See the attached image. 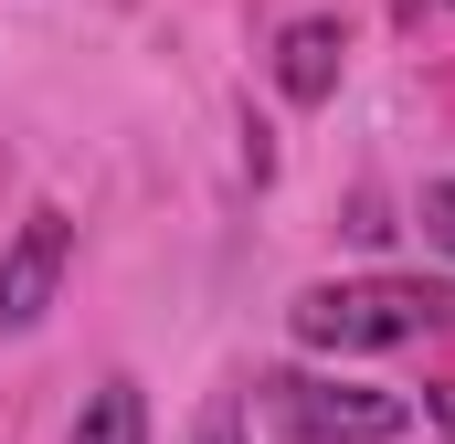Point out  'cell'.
<instances>
[{"mask_svg": "<svg viewBox=\"0 0 455 444\" xmlns=\"http://www.w3.org/2000/svg\"><path fill=\"white\" fill-rule=\"evenodd\" d=\"M64 444H148V392H138V381H96Z\"/></svg>", "mask_w": 455, "mask_h": 444, "instance_id": "cell-5", "label": "cell"}, {"mask_svg": "<svg viewBox=\"0 0 455 444\" xmlns=\"http://www.w3.org/2000/svg\"><path fill=\"white\" fill-rule=\"evenodd\" d=\"M339 53H349V32L329 11H307V21L275 32V85H286L297 107H329V96H339Z\"/></svg>", "mask_w": 455, "mask_h": 444, "instance_id": "cell-4", "label": "cell"}, {"mask_svg": "<svg viewBox=\"0 0 455 444\" xmlns=\"http://www.w3.org/2000/svg\"><path fill=\"white\" fill-rule=\"evenodd\" d=\"M424 413H435V424H445V434H455V381H445V392H435V402H424Z\"/></svg>", "mask_w": 455, "mask_h": 444, "instance_id": "cell-8", "label": "cell"}, {"mask_svg": "<svg viewBox=\"0 0 455 444\" xmlns=\"http://www.w3.org/2000/svg\"><path fill=\"white\" fill-rule=\"evenodd\" d=\"M64 265H75V222L64 212H21V233L0 243V338H32L53 318Z\"/></svg>", "mask_w": 455, "mask_h": 444, "instance_id": "cell-3", "label": "cell"}, {"mask_svg": "<svg viewBox=\"0 0 455 444\" xmlns=\"http://www.w3.org/2000/svg\"><path fill=\"white\" fill-rule=\"evenodd\" d=\"M191 444H243V402H233V392H223V402L202 413V434H191Z\"/></svg>", "mask_w": 455, "mask_h": 444, "instance_id": "cell-7", "label": "cell"}, {"mask_svg": "<svg viewBox=\"0 0 455 444\" xmlns=\"http://www.w3.org/2000/svg\"><path fill=\"white\" fill-rule=\"evenodd\" d=\"M424 233L455 254V180H435V191H424Z\"/></svg>", "mask_w": 455, "mask_h": 444, "instance_id": "cell-6", "label": "cell"}, {"mask_svg": "<svg viewBox=\"0 0 455 444\" xmlns=\"http://www.w3.org/2000/svg\"><path fill=\"white\" fill-rule=\"evenodd\" d=\"M254 392H265V424L286 444H392V434H413V402H403V392H371V381L275 370V381H254Z\"/></svg>", "mask_w": 455, "mask_h": 444, "instance_id": "cell-2", "label": "cell"}, {"mask_svg": "<svg viewBox=\"0 0 455 444\" xmlns=\"http://www.w3.org/2000/svg\"><path fill=\"white\" fill-rule=\"evenodd\" d=\"M445 318H455V286H435V275H349V286H307V297L286 307L297 349H329V360L435 338Z\"/></svg>", "mask_w": 455, "mask_h": 444, "instance_id": "cell-1", "label": "cell"}]
</instances>
